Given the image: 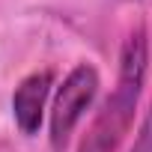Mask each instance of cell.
Returning <instances> with one entry per match:
<instances>
[{"instance_id": "3957f363", "label": "cell", "mask_w": 152, "mask_h": 152, "mask_svg": "<svg viewBox=\"0 0 152 152\" xmlns=\"http://www.w3.org/2000/svg\"><path fill=\"white\" fill-rule=\"evenodd\" d=\"M54 90V69H36L18 81L12 93V119L21 134H36L45 119V104Z\"/></svg>"}, {"instance_id": "7a4b0ae2", "label": "cell", "mask_w": 152, "mask_h": 152, "mask_svg": "<svg viewBox=\"0 0 152 152\" xmlns=\"http://www.w3.org/2000/svg\"><path fill=\"white\" fill-rule=\"evenodd\" d=\"M99 87H102V78L93 63H78L63 78V84L54 93V104H51V116H48V140H51L54 152L66 149L78 122L84 119V113L96 102Z\"/></svg>"}, {"instance_id": "277c9868", "label": "cell", "mask_w": 152, "mask_h": 152, "mask_svg": "<svg viewBox=\"0 0 152 152\" xmlns=\"http://www.w3.org/2000/svg\"><path fill=\"white\" fill-rule=\"evenodd\" d=\"M128 152H152V102H149V110H146V116H143V122L137 128V137H134Z\"/></svg>"}, {"instance_id": "6da1fadb", "label": "cell", "mask_w": 152, "mask_h": 152, "mask_svg": "<svg viewBox=\"0 0 152 152\" xmlns=\"http://www.w3.org/2000/svg\"><path fill=\"white\" fill-rule=\"evenodd\" d=\"M149 72V33L146 27L128 30L119 48V72H116V87L96 110L78 152H116L125 140V134L134 125L137 102L143 96Z\"/></svg>"}]
</instances>
